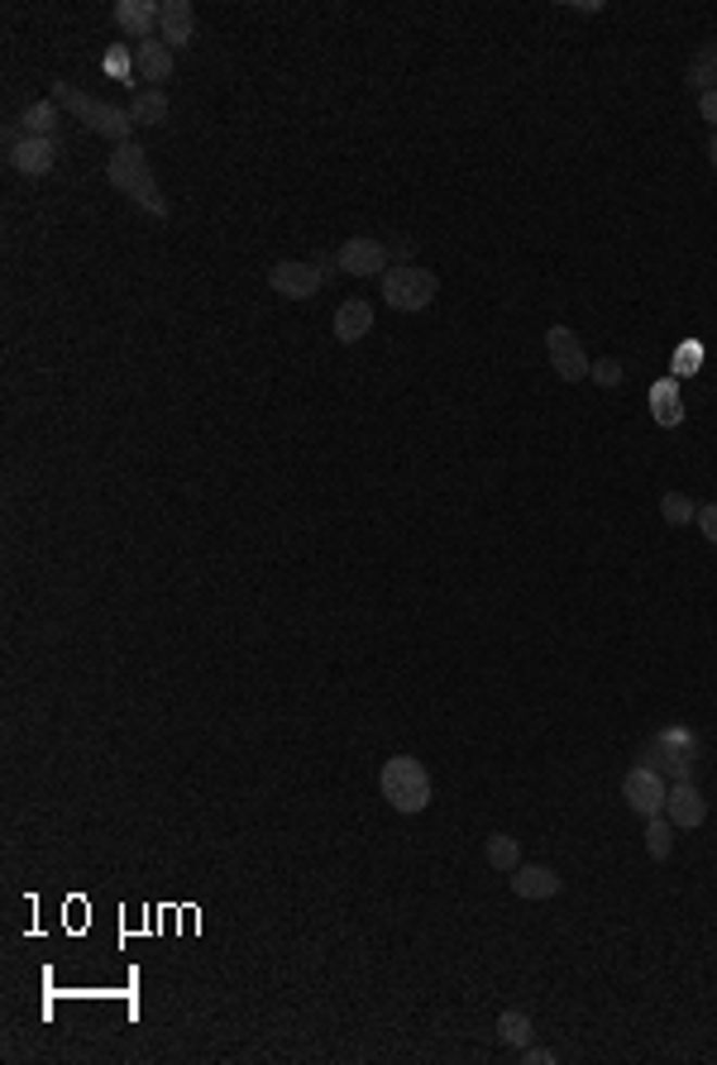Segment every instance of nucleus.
Segmentation results:
<instances>
[{
	"mask_svg": "<svg viewBox=\"0 0 717 1065\" xmlns=\"http://www.w3.org/2000/svg\"><path fill=\"white\" fill-rule=\"evenodd\" d=\"M105 177H111V187H115V191H125V196L135 201V206H143L149 215L167 220V201H163L159 182H153V167H149V159H143V149H139L135 139H129V143H115L111 163H105Z\"/></svg>",
	"mask_w": 717,
	"mask_h": 1065,
	"instance_id": "nucleus-1",
	"label": "nucleus"
},
{
	"mask_svg": "<svg viewBox=\"0 0 717 1065\" xmlns=\"http://www.w3.org/2000/svg\"><path fill=\"white\" fill-rule=\"evenodd\" d=\"M53 101L63 105L67 115H77L87 129H96V135H105L115 143H129V135H135V115L120 111V105H111V101H96V96H87L81 87L53 81Z\"/></svg>",
	"mask_w": 717,
	"mask_h": 1065,
	"instance_id": "nucleus-2",
	"label": "nucleus"
},
{
	"mask_svg": "<svg viewBox=\"0 0 717 1065\" xmlns=\"http://www.w3.org/2000/svg\"><path fill=\"white\" fill-rule=\"evenodd\" d=\"M699 756H703V746H699V736H693L689 726H665L661 736L645 740L641 764H651V770L661 774V779L679 784V779H689V774H693Z\"/></svg>",
	"mask_w": 717,
	"mask_h": 1065,
	"instance_id": "nucleus-3",
	"label": "nucleus"
},
{
	"mask_svg": "<svg viewBox=\"0 0 717 1065\" xmlns=\"http://www.w3.org/2000/svg\"><path fill=\"white\" fill-rule=\"evenodd\" d=\"M378 788L398 812H426L430 808V774L422 760L412 756H392L378 770Z\"/></svg>",
	"mask_w": 717,
	"mask_h": 1065,
	"instance_id": "nucleus-4",
	"label": "nucleus"
},
{
	"mask_svg": "<svg viewBox=\"0 0 717 1065\" xmlns=\"http://www.w3.org/2000/svg\"><path fill=\"white\" fill-rule=\"evenodd\" d=\"M440 292V278L430 268H416V263H398V268L382 272V306L392 310H426Z\"/></svg>",
	"mask_w": 717,
	"mask_h": 1065,
	"instance_id": "nucleus-5",
	"label": "nucleus"
},
{
	"mask_svg": "<svg viewBox=\"0 0 717 1065\" xmlns=\"http://www.w3.org/2000/svg\"><path fill=\"white\" fill-rule=\"evenodd\" d=\"M665 794H669V784L651 770V764H637V770L621 779V798H627V808L641 812V817H661V812H665Z\"/></svg>",
	"mask_w": 717,
	"mask_h": 1065,
	"instance_id": "nucleus-6",
	"label": "nucleus"
},
{
	"mask_svg": "<svg viewBox=\"0 0 717 1065\" xmlns=\"http://www.w3.org/2000/svg\"><path fill=\"white\" fill-rule=\"evenodd\" d=\"M268 282H273V292H278V296H287V302H306V296L320 292L326 268H320V263H292V258H287V263H273Z\"/></svg>",
	"mask_w": 717,
	"mask_h": 1065,
	"instance_id": "nucleus-7",
	"label": "nucleus"
},
{
	"mask_svg": "<svg viewBox=\"0 0 717 1065\" xmlns=\"http://www.w3.org/2000/svg\"><path fill=\"white\" fill-rule=\"evenodd\" d=\"M545 350H550V364H555V373L565 382H583L589 378V358H583V344L579 334H574L569 326H550L545 330Z\"/></svg>",
	"mask_w": 717,
	"mask_h": 1065,
	"instance_id": "nucleus-8",
	"label": "nucleus"
},
{
	"mask_svg": "<svg viewBox=\"0 0 717 1065\" xmlns=\"http://www.w3.org/2000/svg\"><path fill=\"white\" fill-rule=\"evenodd\" d=\"M665 817L675 822L679 832H693V827H703V822H708V803H703V794L693 788V779L669 784V794H665Z\"/></svg>",
	"mask_w": 717,
	"mask_h": 1065,
	"instance_id": "nucleus-9",
	"label": "nucleus"
},
{
	"mask_svg": "<svg viewBox=\"0 0 717 1065\" xmlns=\"http://www.w3.org/2000/svg\"><path fill=\"white\" fill-rule=\"evenodd\" d=\"M335 263H340L350 278H374V272H388V249H382L378 239L358 234V239H350V244H340Z\"/></svg>",
	"mask_w": 717,
	"mask_h": 1065,
	"instance_id": "nucleus-10",
	"label": "nucleus"
},
{
	"mask_svg": "<svg viewBox=\"0 0 717 1065\" xmlns=\"http://www.w3.org/2000/svg\"><path fill=\"white\" fill-rule=\"evenodd\" d=\"M111 20L120 24V34H125L129 43H143V39H153V29H159V5H149V0H115Z\"/></svg>",
	"mask_w": 717,
	"mask_h": 1065,
	"instance_id": "nucleus-11",
	"label": "nucleus"
},
{
	"mask_svg": "<svg viewBox=\"0 0 717 1065\" xmlns=\"http://www.w3.org/2000/svg\"><path fill=\"white\" fill-rule=\"evenodd\" d=\"M53 163H58V139H34V135H24L15 149H10V167H15V173H24V177H43V173H53Z\"/></svg>",
	"mask_w": 717,
	"mask_h": 1065,
	"instance_id": "nucleus-12",
	"label": "nucleus"
},
{
	"mask_svg": "<svg viewBox=\"0 0 717 1065\" xmlns=\"http://www.w3.org/2000/svg\"><path fill=\"white\" fill-rule=\"evenodd\" d=\"M135 48V77H143L149 87H163L173 77V48L163 39H143V43H129Z\"/></svg>",
	"mask_w": 717,
	"mask_h": 1065,
	"instance_id": "nucleus-13",
	"label": "nucleus"
},
{
	"mask_svg": "<svg viewBox=\"0 0 717 1065\" xmlns=\"http://www.w3.org/2000/svg\"><path fill=\"white\" fill-rule=\"evenodd\" d=\"M559 889H565V879H559L550 865H517L512 870V893H517V899H555Z\"/></svg>",
	"mask_w": 717,
	"mask_h": 1065,
	"instance_id": "nucleus-14",
	"label": "nucleus"
},
{
	"mask_svg": "<svg viewBox=\"0 0 717 1065\" xmlns=\"http://www.w3.org/2000/svg\"><path fill=\"white\" fill-rule=\"evenodd\" d=\"M368 330H374V302L354 296V302H344L340 310H335V340H340V344H358Z\"/></svg>",
	"mask_w": 717,
	"mask_h": 1065,
	"instance_id": "nucleus-15",
	"label": "nucleus"
},
{
	"mask_svg": "<svg viewBox=\"0 0 717 1065\" xmlns=\"http://www.w3.org/2000/svg\"><path fill=\"white\" fill-rule=\"evenodd\" d=\"M191 29H197V15H191L187 0H163L159 5V34L167 48H183L191 39Z\"/></svg>",
	"mask_w": 717,
	"mask_h": 1065,
	"instance_id": "nucleus-16",
	"label": "nucleus"
},
{
	"mask_svg": "<svg viewBox=\"0 0 717 1065\" xmlns=\"http://www.w3.org/2000/svg\"><path fill=\"white\" fill-rule=\"evenodd\" d=\"M651 416H655V426H665V430H675L679 421H684V402H679V378L651 382Z\"/></svg>",
	"mask_w": 717,
	"mask_h": 1065,
	"instance_id": "nucleus-17",
	"label": "nucleus"
},
{
	"mask_svg": "<svg viewBox=\"0 0 717 1065\" xmlns=\"http://www.w3.org/2000/svg\"><path fill=\"white\" fill-rule=\"evenodd\" d=\"M58 111H63V105H58L53 96H48V101L29 105V111L20 115V129H24V135H34V139H58V119H63Z\"/></svg>",
	"mask_w": 717,
	"mask_h": 1065,
	"instance_id": "nucleus-18",
	"label": "nucleus"
},
{
	"mask_svg": "<svg viewBox=\"0 0 717 1065\" xmlns=\"http://www.w3.org/2000/svg\"><path fill=\"white\" fill-rule=\"evenodd\" d=\"M684 81L693 91H717V43H703L699 53L689 58V72H684Z\"/></svg>",
	"mask_w": 717,
	"mask_h": 1065,
	"instance_id": "nucleus-19",
	"label": "nucleus"
},
{
	"mask_svg": "<svg viewBox=\"0 0 717 1065\" xmlns=\"http://www.w3.org/2000/svg\"><path fill=\"white\" fill-rule=\"evenodd\" d=\"M129 115H135V125H163V119H167V96H163V87L139 91L135 105H129Z\"/></svg>",
	"mask_w": 717,
	"mask_h": 1065,
	"instance_id": "nucleus-20",
	"label": "nucleus"
},
{
	"mask_svg": "<svg viewBox=\"0 0 717 1065\" xmlns=\"http://www.w3.org/2000/svg\"><path fill=\"white\" fill-rule=\"evenodd\" d=\"M703 358H708L703 340H684V344L675 350V358H669V378H693V373H703Z\"/></svg>",
	"mask_w": 717,
	"mask_h": 1065,
	"instance_id": "nucleus-21",
	"label": "nucleus"
},
{
	"mask_svg": "<svg viewBox=\"0 0 717 1065\" xmlns=\"http://www.w3.org/2000/svg\"><path fill=\"white\" fill-rule=\"evenodd\" d=\"M498 1032H502V1042H507V1047H531V1018H526V1013L521 1009H507V1013H502V1018H498Z\"/></svg>",
	"mask_w": 717,
	"mask_h": 1065,
	"instance_id": "nucleus-22",
	"label": "nucleus"
},
{
	"mask_svg": "<svg viewBox=\"0 0 717 1065\" xmlns=\"http://www.w3.org/2000/svg\"><path fill=\"white\" fill-rule=\"evenodd\" d=\"M645 851H651V860H669V851H675V822L651 817V827H645Z\"/></svg>",
	"mask_w": 717,
	"mask_h": 1065,
	"instance_id": "nucleus-23",
	"label": "nucleus"
},
{
	"mask_svg": "<svg viewBox=\"0 0 717 1065\" xmlns=\"http://www.w3.org/2000/svg\"><path fill=\"white\" fill-rule=\"evenodd\" d=\"M488 865L502 870V875H512V870L521 865V851L512 836H488Z\"/></svg>",
	"mask_w": 717,
	"mask_h": 1065,
	"instance_id": "nucleus-24",
	"label": "nucleus"
},
{
	"mask_svg": "<svg viewBox=\"0 0 717 1065\" xmlns=\"http://www.w3.org/2000/svg\"><path fill=\"white\" fill-rule=\"evenodd\" d=\"M661 517H665L669 525H689L693 517H699V507H693L684 493H665V497H661Z\"/></svg>",
	"mask_w": 717,
	"mask_h": 1065,
	"instance_id": "nucleus-25",
	"label": "nucleus"
},
{
	"mask_svg": "<svg viewBox=\"0 0 717 1065\" xmlns=\"http://www.w3.org/2000/svg\"><path fill=\"white\" fill-rule=\"evenodd\" d=\"M105 67L115 72V81H135V48H111Z\"/></svg>",
	"mask_w": 717,
	"mask_h": 1065,
	"instance_id": "nucleus-26",
	"label": "nucleus"
},
{
	"mask_svg": "<svg viewBox=\"0 0 717 1065\" xmlns=\"http://www.w3.org/2000/svg\"><path fill=\"white\" fill-rule=\"evenodd\" d=\"M589 373H593V382H603V388H621V364H617V358H598Z\"/></svg>",
	"mask_w": 717,
	"mask_h": 1065,
	"instance_id": "nucleus-27",
	"label": "nucleus"
},
{
	"mask_svg": "<svg viewBox=\"0 0 717 1065\" xmlns=\"http://www.w3.org/2000/svg\"><path fill=\"white\" fill-rule=\"evenodd\" d=\"M693 521H699V531L708 535V545H717V502H708V507H699V517H693Z\"/></svg>",
	"mask_w": 717,
	"mask_h": 1065,
	"instance_id": "nucleus-28",
	"label": "nucleus"
},
{
	"mask_svg": "<svg viewBox=\"0 0 717 1065\" xmlns=\"http://www.w3.org/2000/svg\"><path fill=\"white\" fill-rule=\"evenodd\" d=\"M699 115L717 129V91H703V96H699Z\"/></svg>",
	"mask_w": 717,
	"mask_h": 1065,
	"instance_id": "nucleus-29",
	"label": "nucleus"
},
{
	"mask_svg": "<svg viewBox=\"0 0 717 1065\" xmlns=\"http://www.w3.org/2000/svg\"><path fill=\"white\" fill-rule=\"evenodd\" d=\"M526 1061H531V1065H555V1051H545V1047H526Z\"/></svg>",
	"mask_w": 717,
	"mask_h": 1065,
	"instance_id": "nucleus-30",
	"label": "nucleus"
},
{
	"mask_svg": "<svg viewBox=\"0 0 717 1065\" xmlns=\"http://www.w3.org/2000/svg\"><path fill=\"white\" fill-rule=\"evenodd\" d=\"M708 163L717 167V135H713V143H708Z\"/></svg>",
	"mask_w": 717,
	"mask_h": 1065,
	"instance_id": "nucleus-31",
	"label": "nucleus"
}]
</instances>
